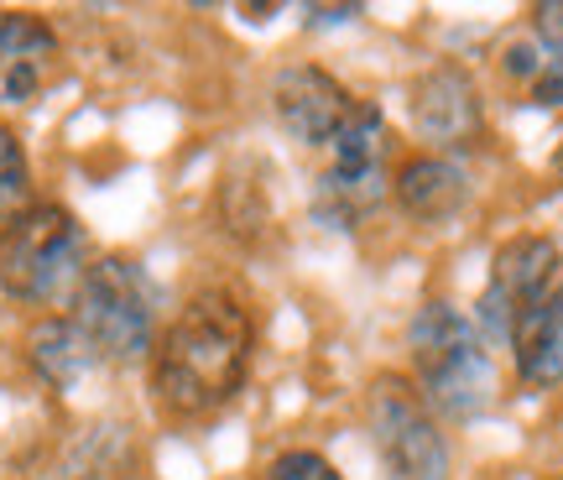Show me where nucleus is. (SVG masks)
<instances>
[{
    "label": "nucleus",
    "instance_id": "nucleus-1",
    "mask_svg": "<svg viewBox=\"0 0 563 480\" xmlns=\"http://www.w3.org/2000/svg\"><path fill=\"white\" fill-rule=\"evenodd\" d=\"M256 350V324L235 293H194L152 345V386L167 413L209 418L241 392Z\"/></svg>",
    "mask_w": 563,
    "mask_h": 480
},
{
    "label": "nucleus",
    "instance_id": "nucleus-2",
    "mask_svg": "<svg viewBox=\"0 0 563 480\" xmlns=\"http://www.w3.org/2000/svg\"><path fill=\"white\" fill-rule=\"evenodd\" d=\"M407 345H412V371H418L428 413L475 418L490 402V392H496L490 350H485L475 319H464L454 303H422L412 329H407Z\"/></svg>",
    "mask_w": 563,
    "mask_h": 480
},
{
    "label": "nucleus",
    "instance_id": "nucleus-3",
    "mask_svg": "<svg viewBox=\"0 0 563 480\" xmlns=\"http://www.w3.org/2000/svg\"><path fill=\"white\" fill-rule=\"evenodd\" d=\"M68 319L100 360H141L157 345V287L131 257H100L84 266Z\"/></svg>",
    "mask_w": 563,
    "mask_h": 480
},
{
    "label": "nucleus",
    "instance_id": "nucleus-4",
    "mask_svg": "<svg viewBox=\"0 0 563 480\" xmlns=\"http://www.w3.org/2000/svg\"><path fill=\"white\" fill-rule=\"evenodd\" d=\"M84 266V225L63 204H32L0 236V287L16 303H58L79 287Z\"/></svg>",
    "mask_w": 563,
    "mask_h": 480
},
{
    "label": "nucleus",
    "instance_id": "nucleus-5",
    "mask_svg": "<svg viewBox=\"0 0 563 480\" xmlns=\"http://www.w3.org/2000/svg\"><path fill=\"white\" fill-rule=\"evenodd\" d=\"M391 194V131L371 100L355 105V116L329 141V167L313 194V215L334 230H350Z\"/></svg>",
    "mask_w": 563,
    "mask_h": 480
},
{
    "label": "nucleus",
    "instance_id": "nucleus-6",
    "mask_svg": "<svg viewBox=\"0 0 563 480\" xmlns=\"http://www.w3.org/2000/svg\"><path fill=\"white\" fill-rule=\"evenodd\" d=\"M365 418H371V439H376L386 480H449V439L407 381L376 377Z\"/></svg>",
    "mask_w": 563,
    "mask_h": 480
},
{
    "label": "nucleus",
    "instance_id": "nucleus-7",
    "mask_svg": "<svg viewBox=\"0 0 563 480\" xmlns=\"http://www.w3.org/2000/svg\"><path fill=\"white\" fill-rule=\"evenodd\" d=\"M563 251L559 240L548 236H511L490 261V282L481 293V329L485 345H511V335L522 329V319L532 308H543L548 293L559 287Z\"/></svg>",
    "mask_w": 563,
    "mask_h": 480
},
{
    "label": "nucleus",
    "instance_id": "nucleus-8",
    "mask_svg": "<svg viewBox=\"0 0 563 480\" xmlns=\"http://www.w3.org/2000/svg\"><path fill=\"white\" fill-rule=\"evenodd\" d=\"M407 110H412V131H418L428 146H439V157L449 152H470L481 146L485 137V110H481V89L464 74L460 63H433L412 79V95H407Z\"/></svg>",
    "mask_w": 563,
    "mask_h": 480
},
{
    "label": "nucleus",
    "instance_id": "nucleus-9",
    "mask_svg": "<svg viewBox=\"0 0 563 480\" xmlns=\"http://www.w3.org/2000/svg\"><path fill=\"white\" fill-rule=\"evenodd\" d=\"M355 105L361 100L329 68H313V63L282 68L272 79V116H277V126L298 146H313V152H329V141L350 126Z\"/></svg>",
    "mask_w": 563,
    "mask_h": 480
},
{
    "label": "nucleus",
    "instance_id": "nucleus-10",
    "mask_svg": "<svg viewBox=\"0 0 563 480\" xmlns=\"http://www.w3.org/2000/svg\"><path fill=\"white\" fill-rule=\"evenodd\" d=\"M58 63V32L32 11H0V95L11 105L37 100Z\"/></svg>",
    "mask_w": 563,
    "mask_h": 480
},
{
    "label": "nucleus",
    "instance_id": "nucleus-11",
    "mask_svg": "<svg viewBox=\"0 0 563 480\" xmlns=\"http://www.w3.org/2000/svg\"><path fill=\"white\" fill-rule=\"evenodd\" d=\"M391 194H397V204H402L412 220L433 225V220L460 215L464 194H470V178H464V167L454 157L428 152V157H407L402 167L391 173Z\"/></svg>",
    "mask_w": 563,
    "mask_h": 480
},
{
    "label": "nucleus",
    "instance_id": "nucleus-12",
    "mask_svg": "<svg viewBox=\"0 0 563 480\" xmlns=\"http://www.w3.org/2000/svg\"><path fill=\"white\" fill-rule=\"evenodd\" d=\"M511 356H517V377L538 392L563 381V287H553L543 308L522 319V329L511 335Z\"/></svg>",
    "mask_w": 563,
    "mask_h": 480
},
{
    "label": "nucleus",
    "instance_id": "nucleus-13",
    "mask_svg": "<svg viewBox=\"0 0 563 480\" xmlns=\"http://www.w3.org/2000/svg\"><path fill=\"white\" fill-rule=\"evenodd\" d=\"M26 360H32V371H37L53 392H68V386H79L84 371H89L100 356L89 350V340L79 335V324L68 319V314H53V319L32 324V335H26Z\"/></svg>",
    "mask_w": 563,
    "mask_h": 480
},
{
    "label": "nucleus",
    "instance_id": "nucleus-14",
    "mask_svg": "<svg viewBox=\"0 0 563 480\" xmlns=\"http://www.w3.org/2000/svg\"><path fill=\"white\" fill-rule=\"evenodd\" d=\"M32 215V162L21 152L16 131L0 126V236Z\"/></svg>",
    "mask_w": 563,
    "mask_h": 480
},
{
    "label": "nucleus",
    "instance_id": "nucleus-15",
    "mask_svg": "<svg viewBox=\"0 0 563 480\" xmlns=\"http://www.w3.org/2000/svg\"><path fill=\"white\" fill-rule=\"evenodd\" d=\"M125 434L121 428H95L89 439L74 449V460L63 465V480H121L115 470L125 465Z\"/></svg>",
    "mask_w": 563,
    "mask_h": 480
},
{
    "label": "nucleus",
    "instance_id": "nucleus-16",
    "mask_svg": "<svg viewBox=\"0 0 563 480\" xmlns=\"http://www.w3.org/2000/svg\"><path fill=\"white\" fill-rule=\"evenodd\" d=\"M262 480H344L334 465L313 455V449H287L262 470Z\"/></svg>",
    "mask_w": 563,
    "mask_h": 480
},
{
    "label": "nucleus",
    "instance_id": "nucleus-17",
    "mask_svg": "<svg viewBox=\"0 0 563 480\" xmlns=\"http://www.w3.org/2000/svg\"><path fill=\"white\" fill-rule=\"evenodd\" d=\"M532 32L553 58H563V0H538L532 6Z\"/></svg>",
    "mask_w": 563,
    "mask_h": 480
},
{
    "label": "nucleus",
    "instance_id": "nucleus-18",
    "mask_svg": "<svg viewBox=\"0 0 563 480\" xmlns=\"http://www.w3.org/2000/svg\"><path fill=\"white\" fill-rule=\"evenodd\" d=\"M532 105H563V58H548L532 79Z\"/></svg>",
    "mask_w": 563,
    "mask_h": 480
},
{
    "label": "nucleus",
    "instance_id": "nucleus-19",
    "mask_svg": "<svg viewBox=\"0 0 563 480\" xmlns=\"http://www.w3.org/2000/svg\"><path fill=\"white\" fill-rule=\"evenodd\" d=\"M543 53H538V47H511V53H506V68H511V74H522V79H538V74H543Z\"/></svg>",
    "mask_w": 563,
    "mask_h": 480
},
{
    "label": "nucleus",
    "instance_id": "nucleus-20",
    "mask_svg": "<svg viewBox=\"0 0 563 480\" xmlns=\"http://www.w3.org/2000/svg\"><path fill=\"white\" fill-rule=\"evenodd\" d=\"M350 17H361V6H308V21L313 26H334V21H350Z\"/></svg>",
    "mask_w": 563,
    "mask_h": 480
},
{
    "label": "nucleus",
    "instance_id": "nucleus-21",
    "mask_svg": "<svg viewBox=\"0 0 563 480\" xmlns=\"http://www.w3.org/2000/svg\"><path fill=\"white\" fill-rule=\"evenodd\" d=\"M553 178L563 183V141H559V152H553Z\"/></svg>",
    "mask_w": 563,
    "mask_h": 480
}]
</instances>
